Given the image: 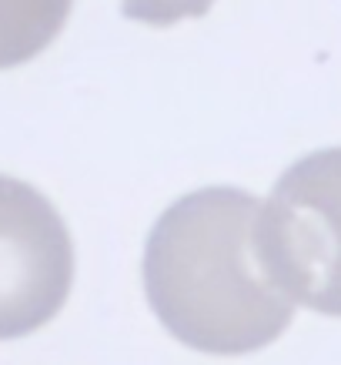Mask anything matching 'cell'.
<instances>
[{"instance_id": "7a4b0ae2", "label": "cell", "mask_w": 341, "mask_h": 365, "mask_svg": "<svg viewBox=\"0 0 341 365\" xmlns=\"http://www.w3.org/2000/svg\"><path fill=\"white\" fill-rule=\"evenodd\" d=\"M254 238L288 299L341 319V148L315 151L278 178Z\"/></svg>"}, {"instance_id": "277c9868", "label": "cell", "mask_w": 341, "mask_h": 365, "mask_svg": "<svg viewBox=\"0 0 341 365\" xmlns=\"http://www.w3.org/2000/svg\"><path fill=\"white\" fill-rule=\"evenodd\" d=\"M74 0H0V71L44 54L64 31Z\"/></svg>"}, {"instance_id": "5b68a950", "label": "cell", "mask_w": 341, "mask_h": 365, "mask_svg": "<svg viewBox=\"0 0 341 365\" xmlns=\"http://www.w3.org/2000/svg\"><path fill=\"white\" fill-rule=\"evenodd\" d=\"M214 0H121L124 17L151 27H171L187 17H204Z\"/></svg>"}, {"instance_id": "6da1fadb", "label": "cell", "mask_w": 341, "mask_h": 365, "mask_svg": "<svg viewBox=\"0 0 341 365\" xmlns=\"http://www.w3.org/2000/svg\"><path fill=\"white\" fill-rule=\"evenodd\" d=\"M261 205L241 188H201L177 198L151 228L144 292L181 345L204 355H248L295 319V302L258 255Z\"/></svg>"}, {"instance_id": "3957f363", "label": "cell", "mask_w": 341, "mask_h": 365, "mask_svg": "<svg viewBox=\"0 0 341 365\" xmlns=\"http://www.w3.org/2000/svg\"><path fill=\"white\" fill-rule=\"evenodd\" d=\"M74 285V242L41 191L0 175V342L44 329Z\"/></svg>"}]
</instances>
